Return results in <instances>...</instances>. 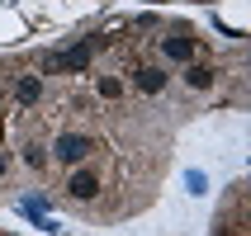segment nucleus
<instances>
[{
	"label": "nucleus",
	"mask_w": 251,
	"mask_h": 236,
	"mask_svg": "<svg viewBox=\"0 0 251 236\" xmlns=\"http://www.w3.org/2000/svg\"><path fill=\"white\" fill-rule=\"evenodd\" d=\"M95 151V142L85 137V132H62L52 142V156L57 161H67V166H85V156Z\"/></svg>",
	"instance_id": "obj_2"
},
{
	"label": "nucleus",
	"mask_w": 251,
	"mask_h": 236,
	"mask_svg": "<svg viewBox=\"0 0 251 236\" xmlns=\"http://www.w3.org/2000/svg\"><path fill=\"white\" fill-rule=\"evenodd\" d=\"M100 95H104V99H119V95H124V81H119V76H100Z\"/></svg>",
	"instance_id": "obj_8"
},
{
	"label": "nucleus",
	"mask_w": 251,
	"mask_h": 236,
	"mask_svg": "<svg viewBox=\"0 0 251 236\" xmlns=\"http://www.w3.org/2000/svg\"><path fill=\"white\" fill-rule=\"evenodd\" d=\"M213 76H218L213 66H185V85L190 90H213Z\"/></svg>",
	"instance_id": "obj_7"
},
{
	"label": "nucleus",
	"mask_w": 251,
	"mask_h": 236,
	"mask_svg": "<svg viewBox=\"0 0 251 236\" xmlns=\"http://www.w3.org/2000/svg\"><path fill=\"white\" fill-rule=\"evenodd\" d=\"M0 104H5V90H0Z\"/></svg>",
	"instance_id": "obj_11"
},
{
	"label": "nucleus",
	"mask_w": 251,
	"mask_h": 236,
	"mask_svg": "<svg viewBox=\"0 0 251 236\" xmlns=\"http://www.w3.org/2000/svg\"><path fill=\"white\" fill-rule=\"evenodd\" d=\"M67 198H71V203H90V198H100V175H95V170H85V166H71Z\"/></svg>",
	"instance_id": "obj_4"
},
{
	"label": "nucleus",
	"mask_w": 251,
	"mask_h": 236,
	"mask_svg": "<svg viewBox=\"0 0 251 236\" xmlns=\"http://www.w3.org/2000/svg\"><path fill=\"white\" fill-rule=\"evenodd\" d=\"M5 170H10V151L0 147V180H5Z\"/></svg>",
	"instance_id": "obj_10"
},
{
	"label": "nucleus",
	"mask_w": 251,
	"mask_h": 236,
	"mask_svg": "<svg viewBox=\"0 0 251 236\" xmlns=\"http://www.w3.org/2000/svg\"><path fill=\"white\" fill-rule=\"evenodd\" d=\"M24 166H33V170H43V166H48V151H43L38 142H33V147L24 151Z\"/></svg>",
	"instance_id": "obj_9"
},
{
	"label": "nucleus",
	"mask_w": 251,
	"mask_h": 236,
	"mask_svg": "<svg viewBox=\"0 0 251 236\" xmlns=\"http://www.w3.org/2000/svg\"><path fill=\"white\" fill-rule=\"evenodd\" d=\"M133 76H138V90H147V95H161L166 90V71L161 66H138Z\"/></svg>",
	"instance_id": "obj_5"
},
{
	"label": "nucleus",
	"mask_w": 251,
	"mask_h": 236,
	"mask_svg": "<svg viewBox=\"0 0 251 236\" xmlns=\"http://www.w3.org/2000/svg\"><path fill=\"white\" fill-rule=\"evenodd\" d=\"M90 57H95V47H90V43H76L67 52H52L43 62V71H71V76H81V71L90 66Z\"/></svg>",
	"instance_id": "obj_3"
},
{
	"label": "nucleus",
	"mask_w": 251,
	"mask_h": 236,
	"mask_svg": "<svg viewBox=\"0 0 251 236\" xmlns=\"http://www.w3.org/2000/svg\"><path fill=\"white\" fill-rule=\"evenodd\" d=\"M195 52H199V38L190 28H171L166 38H161V57H166V62H185V66H190Z\"/></svg>",
	"instance_id": "obj_1"
},
{
	"label": "nucleus",
	"mask_w": 251,
	"mask_h": 236,
	"mask_svg": "<svg viewBox=\"0 0 251 236\" xmlns=\"http://www.w3.org/2000/svg\"><path fill=\"white\" fill-rule=\"evenodd\" d=\"M38 95H43V76H19L14 99H19V104H38Z\"/></svg>",
	"instance_id": "obj_6"
}]
</instances>
